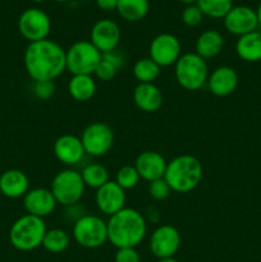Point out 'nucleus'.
<instances>
[{"label":"nucleus","mask_w":261,"mask_h":262,"mask_svg":"<svg viewBox=\"0 0 261 262\" xmlns=\"http://www.w3.org/2000/svg\"><path fill=\"white\" fill-rule=\"evenodd\" d=\"M67 69L73 76L86 74L91 76L95 73V69L99 66L102 58V54L92 45L91 41H77L68 51H66Z\"/></svg>","instance_id":"6"},{"label":"nucleus","mask_w":261,"mask_h":262,"mask_svg":"<svg viewBox=\"0 0 261 262\" xmlns=\"http://www.w3.org/2000/svg\"><path fill=\"white\" fill-rule=\"evenodd\" d=\"M181 247V234L171 225H160L150 238V250L155 257H173Z\"/></svg>","instance_id":"12"},{"label":"nucleus","mask_w":261,"mask_h":262,"mask_svg":"<svg viewBox=\"0 0 261 262\" xmlns=\"http://www.w3.org/2000/svg\"><path fill=\"white\" fill-rule=\"evenodd\" d=\"M181 2L184 3V4L191 5V4H193V3H197V0H181Z\"/></svg>","instance_id":"39"},{"label":"nucleus","mask_w":261,"mask_h":262,"mask_svg":"<svg viewBox=\"0 0 261 262\" xmlns=\"http://www.w3.org/2000/svg\"><path fill=\"white\" fill-rule=\"evenodd\" d=\"M160 74V67L151 58H142L133 66V76L140 83H153Z\"/></svg>","instance_id":"26"},{"label":"nucleus","mask_w":261,"mask_h":262,"mask_svg":"<svg viewBox=\"0 0 261 262\" xmlns=\"http://www.w3.org/2000/svg\"><path fill=\"white\" fill-rule=\"evenodd\" d=\"M210 92L217 97L232 95L238 86V74L232 67L223 66L215 69L207 78Z\"/></svg>","instance_id":"19"},{"label":"nucleus","mask_w":261,"mask_h":262,"mask_svg":"<svg viewBox=\"0 0 261 262\" xmlns=\"http://www.w3.org/2000/svg\"><path fill=\"white\" fill-rule=\"evenodd\" d=\"M46 232L48 229L41 217L27 214L15 220L12 225L9 241L15 250L28 252L42 246Z\"/></svg>","instance_id":"4"},{"label":"nucleus","mask_w":261,"mask_h":262,"mask_svg":"<svg viewBox=\"0 0 261 262\" xmlns=\"http://www.w3.org/2000/svg\"><path fill=\"white\" fill-rule=\"evenodd\" d=\"M107 224V241L114 247L136 248L145 238L147 224L141 212L135 209H123L112 215Z\"/></svg>","instance_id":"2"},{"label":"nucleus","mask_w":261,"mask_h":262,"mask_svg":"<svg viewBox=\"0 0 261 262\" xmlns=\"http://www.w3.org/2000/svg\"><path fill=\"white\" fill-rule=\"evenodd\" d=\"M115 182L123 189H130L138 184V182H140V174H138L137 169L135 166L125 165L118 170Z\"/></svg>","instance_id":"30"},{"label":"nucleus","mask_w":261,"mask_h":262,"mask_svg":"<svg viewBox=\"0 0 261 262\" xmlns=\"http://www.w3.org/2000/svg\"><path fill=\"white\" fill-rule=\"evenodd\" d=\"M140 255L136 248H119L115 253L114 262H140Z\"/></svg>","instance_id":"35"},{"label":"nucleus","mask_w":261,"mask_h":262,"mask_svg":"<svg viewBox=\"0 0 261 262\" xmlns=\"http://www.w3.org/2000/svg\"><path fill=\"white\" fill-rule=\"evenodd\" d=\"M197 7L204 15L210 18H224L233 8V0H197Z\"/></svg>","instance_id":"29"},{"label":"nucleus","mask_w":261,"mask_h":262,"mask_svg":"<svg viewBox=\"0 0 261 262\" xmlns=\"http://www.w3.org/2000/svg\"><path fill=\"white\" fill-rule=\"evenodd\" d=\"M84 187L86 186L79 171L66 169L54 177L50 191L56 202L67 207L78 204L84 193Z\"/></svg>","instance_id":"7"},{"label":"nucleus","mask_w":261,"mask_h":262,"mask_svg":"<svg viewBox=\"0 0 261 262\" xmlns=\"http://www.w3.org/2000/svg\"><path fill=\"white\" fill-rule=\"evenodd\" d=\"M136 106L145 113H155L163 105V94L154 83H138L133 91Z\"/></svg>","instance_id":"21"},{"label":"nucleus","mask_w":261,"mask_h":262,"mask_svg":"<svg viewBox=\"0 0 261 262\" xmlns=\"http://www.w3.org/2000/svg\"><path fill=\"white\" fill-rule=\"evenodd\" d=\"M235 51L242 60L247 63H256L261 60V32H253L243 35L235 43Z\"/></svg>","instance_id":"22"},{"label":"nucleus","mask_w":261,"mask_h":262,"mask_svg":"<svg viewBox=\"0 0 261 262\" xmlns=\"http://www.w3.org/2000/svg\"><path fill=\"white\" fill-rule=\"evenodd\" d=\"M120 41V28L114 20L100 19L91 30V42L101 54L117 50Z\"/></svg>","instance_id":"14"},{"label":"nucleus","mask_w":261,"mask_h":262,"mask_svg":"<svg viewBox=\"0 0 261 262\" xmlns=\"http://www.w3.org/2000/svg\"><path fill=\"white\" fill-rule=\"evenodd\" d=\"M224 48L222 33L215 30H207L199 36L196 41V54L202 59H210L219 55Z\"/></svg>","instance_id":"23"},{"label":"nucleus","mask_w":261,"mask_h":262,"mask_svg":"<svg viewBox=\"0 0 261 262\" xmlns=\"http://www.w3.org/2000/svg\"><path fill=\"white\" fill-rule=\"evenodd\" d=\"M176 78L184 90L197 91L209 78L206 60L196 53L183 54L176 63Z\"/></svg>","instance_id":"5"},{"label":"nucleus","mask_w":261,"mask_h":262,"mask_svg":"<svg viewBox=\"0 0 261 262\" xmlns=\"http://www.w3.org/2000/svg\"><path fill=\"white\" fill-rule=\"evenodd\" d=\"M33 94L40 100H49L55 94L54 81H38L33 84Z\"/></svg>","instance_id":"34"},{"label":"nucleus","mask_w":261,"mask_h":262,"mask_svg":"<svg viewBox=\"0 0 261 262\" xmlns=\"http://www.w3.org/2000/svg\"><path fill=\"white\" fill-rule=\"evenodd\" d=\"M84 152L91 156H102L110 151L114 143L112 128L102 122L91 123L81 136Z\"/></svg>","instance_id":"10"},{"label":"nucleus","mask_w":261,"mask_h":262,"mask_svg":"<svg viewBox=\"0 0 261 262\" xmlns=\"http://www.w3.org/2000/svg\"><path fill=\"white\" fill-rule=\"evenodd\" d=\"M159 262H178V261H177L174 257H165V258H160Z\"/></svg>","instance_id":"38"},{"label":"nucleus","mask_w":261,"mask_h":262,"mask_svg":"<svg viewBox=\"0 0 261 262\" xmlns=\"http://www.w3.org/2000/svg\"><path fill=\"white\" fill-rule=\"evenodd\" d=\"M23 63L28 76L35 82L54 81L67 69L66 50L48 38L30 42L26 48Z\"/></svg>","instance_id":"1"},{"label":"nucleus","mask_w":261,"mask_h":262,"mask_svg":"<svg viewBox=\"0 0 261 262\" xmlns=\"http://www.w3.org/2000/svg\"><path fill=\"white\" fill-rule=\"evenodd\" d=\"M56 200L50 189L35 188L28 191L23 197V206L30 215L45 217L50 215L56 207Z\"/></svg>","instance_id":"16"},{"label":"nucleus","mask_w":261,"mask_h":262,"mask_svg":"<svg viewBox=\"0 0 261 262\" xmlns=\"http://www.w3.org/2000/svg\"><path fill=\"white\" fill-rule=\"evenodd\" d=\"M54 155L60 163L66 165H74L84 156V148L81 138L73 135L60 136L54 142Z\"/></svg>","instance_id":"18"},{"label":"nucleus","mask_w":261,"mask_h":262,"mask_svg":"<svg viewBox=\"0 0 261 262\" xmlns=\"http://www.w3.org/2000/svg\"><path fill=\"white\" fill-rule=\"evenodd\" d=\"M95 201H96V206L99 207V210L102 214L112 216V215L117 214L118 211L124 209V189L120 186H118L117 182L109 181L97 189Z\"/></svg>","instance_id":"15"},{"label":"nucleus","mask_w":261,"mask_h":262,"mask_svg":"<svg viewBox=\"0 0 261 262\" xmlns=\"http://www.w3.org/2000/svg\"><path fill=\"white\" fill-rule=\"evenodd\" d=\"M68 91L77 101H89L96 92V83L91 76H73L68 83Z\"/></svg>","instance_id":"24"},{"label":"nucleus","mask_w":261,"mask_h":262,"mask_svg":"<svg viewBox=\"0 0 261 262\" xmlns=\"http://www.w3.org/2000/svg\"><path fill=\"white\" fill-rule=\"evenodd\" d=\"M82 179L84 182V186L90 188L99 189L109 182V173L106 169L100 164H90L83 170L81 171Z\"/></svg>","instance_id":"28"},{"label":"nucleus","mask_w":261,"mask_h":262,"mask_svg":"<svg viewBox=\"0 0 261 262\" xmlns=\"http://www.w3.org/2000/svg\"><path fill=\"white\" fill-rule=\"evenodd\" d=\"M148 0H118L117 10L128 22H138L148 13Z\"/></svg>","instance_id":"25"},{"label":"nucleus","mask_w":261,"mask_h":262,"mask_svg":"<svg viewBox=\"0 0 261 262\" xmlns=\"http://www.w3.org/2000/svg\"><path fill=\"white\" fill-rule=\"evenodd\" d=\"M202 19H204V13L196 4L187 5L182 12V20L188 27H196L202 22Z\"/></svg>","instance_id":"33"},{"label":"nucleus","mask_w":261,"mask_h":262,"mask_svg":"<svg viewBox=\"0 0 261 262\" xmlns=\"http://www.w3.org/2000/svg\"><path fill=\"white\" fill-rule=\"evenodd\" d=\"M118 69H119V67H118L114 61H112L109 58L102 55L101 60H100L99 66L96 67V69H95L94 74L100 79V81L107 82V81H112V79L114 78Z\"/></svg>","instance_id":"31"},{"label":"nucleus","mask_w":261,"mask_h":262,"mask_svg":"<svg viewBox=\"0 0 261 262\" xmlns=\"http://www.w3.org/2000/svg\"><path fill=\"white\" fill-rule=\"evenodd\" d=\"M32 2H35V3H42V2H45V0H32Z\"/></svg>","instance_id":"41"},{"label":"nucleus","mask_w":261,"mask_h":262,"mask_svg":"<svg viewBox=\"0 0 261 262\" xmlns=\"http://www.w3.org/2000/svg\"><path fill=\"white\" fill-rule=\"evenodd\" d=\"M73 238L84 248H99L107 241V224L96 215H83L73 224Z\"/></svg>","instance_id":"8"},{"label":"nucleus","mask_w":261,"mask_h":262,"mask_svg":"<svg viewBox=\"0 0 261 262\" xmlns=\"http://www.w3.org/2000/svg\"><path fill=\"white\" fill-rule=\"evenodd\" d=\"M28 177L18 169H9L0 176V192L8 199L25 197L28 192Z\"/></svg>","instance_id":"20"},{"label":"nucleus","mask_w":261,"mask_h":262,"mask_svg":"<svg viewBox=\"0 0 261 262\" xmlns=\"http://www.w3.org/2000/svg\"><path fill=\"white\" fill-rule=\"evenodd\" d=\"M55 2H59V3H67V2H71V0H55Z\"/></svg>","instance_id":"40"},{"label":"nucleus","mask_w":261,"mask_h":262,"mask_svg":"<svg viewBox=\"0 0 261 262\" xmlns=\"http://www.w3.org/2000/svg\"><path fill=\"white\" fill-rule=\"evenodd\" d=\"M204 174L201 163L192 155H181L174 158L166 165L164 179L171 191L187 193L200 184Z\"/></svg>","instance_id":"3"},{"label":"nucleus","mask_w":261,"mask_h":262,"mask_svg":"<svg viewBox=\"0 0 261 262\" xmlns=\"http://www.w3.org/2000/svg\"><path fill=\"white\" fill-rule=\"evenodd\" d=\"M18 30L28 42L45 40L51 30L50 18L38 8H28L18 18Z\"/></svg>","instance_id":"9"},{"label":"nucleus","mask_w":261,"mask_h":262,"mask_svg":"<svg viewBox=\"0 0 261 262\" xmlns=\"http://www.w3.org/2000/svg\"><path fill=\"white\" fill-rule=\"evenodd\" d=\"M150 58L159 67H169L181 58V42L171 33H160L150 43Z\"/></svg>","instance_id":"11"},{"label":"nucleus","mask_w":261,"mask_h":262,"mask_svg":"<svg viewBox=\"0 0 261 262\" xmlns=\"http://www.w3.org/2000/svg\"><path fill=\"white\" fill-rule=\"evenodd\" d=\"M170 192L171 188L164 178L151 182L148 186V193L155 201H164L165 199H168Z\"/></svg>","instance_id":"32"},{"label":"nucleus","mask_w":261,"mask_h":262,"mask_svg":"<svg viewBox=\"0 0 261 262\" xmlns=\"http://www.w3.org/2000/svg\"><path fill=\"white\" fill-rule=\"evenodd\" d=\"M256 13H257V19H258V25L261 26V2H260V4H258L257 9H256Z\"/></svg>","instance_id":"37"},{"label":"nucleus","mask_w":261,"mask_h":262,"mask_svg":"<svg viewBox=\"0 0 261 262\" xmlns=\"http://www.w3.org/2000/svg\"><path fill=\"white\" fill-rule=\"evenodd\" d=\"M166 165L168 163L161 156V154L156 151H143L138 155L135 168L137 169L140 178L151 183V182L164 178Z\"/></svg>","instance_id":"17"},{"label":"nucleus","mask_w":261,"mask_h":262,"mask_svg":"<svg viewBox=\"0 0 261 262\" xmlns=\"http://www.w3.org/2000/svg\"><path fill=\"white\" fill-rule=\"evenodd\" d=\"M69 235L63 229H50L45 233V237L42 241V247L48 252L51 253H61L69 247Z\"/></svg>","instance_id":"27"},{"label":"nucleus","mask_w":261,"mask_h":262,"mask_svg":"<svg viewBox=\"0 0 261 262\" xmlns=\"http://www.w3.org/2000/svg\"><path fill=\"white\" fill-rule=\"evenodd\" d=\"M96 4L102 10H114L117 9L118 0H96Z\"/></svg>","instance_id":"36"},{"label":"nucleus","mask_w":261,"mask_h":262,"mask_svg":"<svg viewBox=\"0 0 261 262\" xmlns=\"http://www.w3.org/2000/svg\"><path fill=\"white\" fill-rule=\"evenodd\" d=\"M223 19L228 32L238 37L253 32L258 26L257 13L247 5H233L232 9Z\"/></svg>","instance_id":"13"}]
</instances>
